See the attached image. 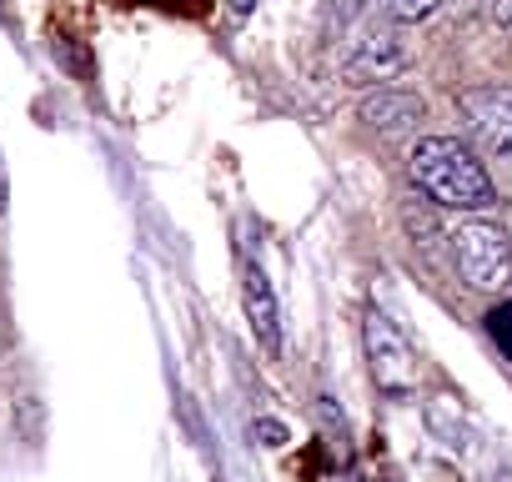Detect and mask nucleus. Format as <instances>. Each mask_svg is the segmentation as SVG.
<instances>
[{"mask_svg": "<svg viewBox=\"0 0 512 482\" xmlns=\"http://www.w3.org/2000/svg\"><path fill=\"white\" fill-rule=\"evenodd\" d=\"M251 6H256V0H231V11H236V16H246Z\"/></svg>", "mask_w": 512, "mask_h": 482, "instance_id": "12", "label": "nucleus"}, {"mask_svg": "<svg viewBox=\"0 0 512 482\" xmlns=\"http://www.w3.org/2000/svg\"><path fill=\"white\" fill-rule=\"evenodd\" d=\"M487 332L507 347V357H512V307H497L492 317H487Z\"/></svg>", "mask_w": 512, "mask_h": 482, "instance_id": "9", "label": "nucleus"}, {"mask_svg": "<svg viewBox=\"0 0 512 482\" xmlns=\"http://www.w3.org/2000/svg\"><path fill=\"white\" fill-rule=\"evenodd\" d=\"M457 116L487 156L512 161V86H467V91H457Z\"/></svg>", "mask_w": 512, "mask_h": 482, "instance_id": "4", "label": "nucleus"}, {"mask_svg": "<svg viewBox=\"0 0 512 482\" xmlns=\"http://www.w3.org/2000/svg\"><path fill=\"white\" fill-rule=\"evenodd\" d=\"M241 302H246V322H251V337L262 342L272 357L282 352V312H277V292L267 282L262 267H246V282H241Z\"/></svg>", "mask_w": 512, "mask_h": 482, "instance_id": "6", "label": "nucleus"}, {"mask_svg": "<svg viewBox=\"0 0 512 482\" xmlns=\"http://www.w3.org/2000/svg\"><path fill=\"white\" fill-rule=\"evenodd\" d=\"M412 181L442 211H487L497 206V186L482 156L457 136H422L412 146Z\"/></svg>", "mask_w": 512, "mask_h": 482, "instance_id": "1", "label": "nucleus"}, {"mask_svg": "<svg viewBox=\"0 0 512 482\" xmlns=\"http://www.w3.org/2000/svg\"><path fill=\"white\" fill-rule=\"evenodd\" d=\"M422 96H412V91H397V86H377L367 101H362V121L372 126V131H382V136H397V131H407V126H417L422 121Z\"/></svg>", "mask_w": 512, "mask_h": 482, "instance_id": "7", "label": "nucleus"}, {"mask_svg": "<svg viewBox=\"0 0 512 482\" xmlns=\"http://www.w3.org/2000/svg\"><path fill=\"white\" fill-rule=\"evenodd\" d=\"M437 6H442V0H387L392 21H402V26H412V21H427V16H437Z\"/></svg>", "mask_w": 512, "mask_h": 482, "instance_id": "8", "label": "nucleus"}, {"mask_svg": "<svg viewBox=\"0 0 512 482\" xmlns=\"http://www.w3.org/2000/svg\"><path fill=\"white\" fill-rule=\"evenodd\" d=\"M6 196H11V181H6V161H0V211H6Z\"/></svg>", "mask_w": 512, "mask_h": 482, "instance_id": "11", "label": "nucleus"}, {"mask_svg": "<svg viewBox=\"0 0 512 482\" xmlns=\"http://www.w3.org/2000/svg\"><path fill=\"white\" fill-rule=\"evenodd\" d=\"M492 21H497V31L512 36V0H492Z\"/></svg>", "mask_w": 512, "mask_h": 482, "instance_id": "10", "label": "nucleus"}, {"mask_svg": "<svg viewBox=\"0 0 512 482\" xmlns=\"http://www.w3.org/2000/svg\"><path fill=\"white\" fill-rule=\"evenodd\" d=\"M452 262L472 292H507L512 287V236L487 216H467L452 231Z\"/></svg>", "mask_w": 512, "mask_h": 482, "instance_id": "2", "label": "nucleus"}, {"mask_svg": "<svg viewBox=\"0 0 512 482\" xmlns=\"http://www.w3.org/2000/svg\"><path fill=\"white\" fill-rule=\"evenodd\" d=\"M407 66H412L407 36L397 26H367L342 61V81L347 86H382V81H397Z\"/></svg>", "mask_w": 512, "mask_h": 482, "instance_id": "5", "label": "nucleus"}, {"mask_svg": "<svg viewBox=\"0 0 512 482\" xmlns=\"http://www.w3.org/2000/svg\"><path fill=\"white\" fill-rule=\"evenodd\" d=\"M362 342H367V362H372V382L392 397H407L417 387V347L402 337V327L387 312H367L362 322Z\"/></svg>", "mask_w": 512, "mask_h": 482, "instance_id": "3", "label": "nucleus"}]
</instances>
